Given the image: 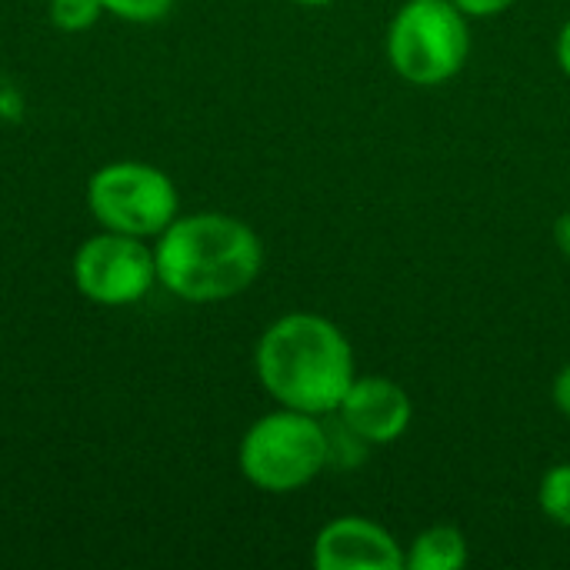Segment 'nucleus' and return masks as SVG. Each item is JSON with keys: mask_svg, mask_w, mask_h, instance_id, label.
Masks as SVG:
<instances>
[{"mask_svg": "<svg viewBox=\"0 0 570 570\" xmlns=\"http://www.w3.org/2000/svg\"><path fill=\"white\" fill-rule=\"evenodd\" d=\"M254 371L277 407L331 417L357 377L347 334L324 314L277 317L257 341Z\"/></svg>", "mask_w": 570, "mask_h": 570, "instance_id": "1", "label": "nucleus"}, {"mask_svg": "<svg viewBox=\"0 0 570 570\" xmlns=\"http://www.w3.org/2000/svg\"><path fill=\"white\" fill-rule=\"evenodd\" d=\"M157 284L187 304H217L244 294L264 267L257 230L220 210L177 214L157 237Z\"/></svg>", "mask_w": 570, "mask_h": 570, "instance_id": "2", "label": "nucleus"}, {"mask_svg": "<svg viewBox=\"0 0 570 570\" xmlns=\"http://www.w3.org/2000/svg\"><path fill=\"white\" fill-rule=\"evenodd\" d=\"M237 468L264 494H294L331 468L327 424L304 411H271L257 417L237 448Z\"/></svg>", "mask_w": 570, "mask_h": 570, "instance_id": "3", "label": "nucleus"}, {"mask_svg": "<svg viewBox=\"0 0 570 570\" xmlns=\"http://www.w3.org/2000/svg\"><path fill=\"white\" fill-rule=\"evenodd\" d=\"M468 57L471 27L451 0H404L387 27V60L414 87L454 80Z\"/></svg>", "mask_w": 570, "mask_h": 570, "instance_id": "4", "label": "nucleus"}, {"mask_svg": "<svg viewBox=\"0 0 570 570\" xmlns=\"http://www.w3.org/2000/svg\"><path fill=\"white\" fill-rule=\"evenodd\" d=\"M87 207L104 230L130 237H160L180 214L174 180L144 160H114L90 174Z\"/></svg>", "mask_w": 570, "mask_h": 570, "instance_id": "5", "label": "nucleus"}, {"mask_svg": "<svg viewBox=\"0 0 570 570\" xmlns=\"http://www.w3.org/2000/svg\"><path fill=\"white\" fill-rule=\"evenodd\" d=\"M77 291L100 307H130L157 284V257L144 237L100 230L73 254Z\"/></svg>", "mask_w": 570, "mask_h": 570, "instance_id": "6", "label": "nucleus"}, {"mask_svg": "<svg viewBox=\"0 0 570 570\" xmlns=\"http://www.w3.org/2000/svg\"><path fill=\"white\" fill-rule=\"evenodd\" d=\"M331 417L351 428L364 444L384 448L407 434L414 421V401L397 381L384 374H357Z\"/></svg>", "mask_w": 570, "mask_h": 570, "instance_id": "7", "label": "nucleus"}, {"mask_svg": "<svg viewBox=\"0 0 570 570\" xmlns=\"http://www.w3.org/2000/svg\"><path fill=\"white\" fill-rule=\"evenodd\" d=\"M311 561L317 570H404V544L384 524L344 514L317 531Z\"/></svg>", "mask_w": 570, "mask_h": 570, "instance_id": "8", "label": "nucleus"}, {"mask_svg": "<svg viewBox=\"0 0 570 570\" xmlns=\"http://www.w3.org/2000/svg\"><path fill=\"white\" fill-rule=\"evenodd\" d=\"M468 564V538L454 524L424 528L404 551V568L411 570H458Z\"/></svg>", "mask_w": 570, "mask_h": 570, "instance_id": "9", "label": "nucleus"}, {"mask_svg": "<svg viewBox=\"0 0 570 570\" xmlns=\"http://www.w3.org/2000/svg\"><path fill=\"white\" fill-rule=\"evenodd\" d=\"M538 504L551 524L570 531V464H554L551 471H544L538 488Z\"/></svg>", "mask_w": 570, "mask_h": 570, "instance_id": "10", "label": "nucleus"}, {"mask_svg": "<svg viewBox=\"0 0 570 570\" xmlns=\"http://www.w3.org/2000/svg\"><path fill=\"white\" fill-rule=\"evenodd\" d=\"M104 13L100 0H50V20L53 27L67 30V33H80L90 30Z\"/></svg>", "mask_w": 570, "mask_h": 570, "instance_id": "11", "label": "nucleus"}, {"mask_svg": "<svg viewBox=\"0 0 570 570\" xmlns=\"http://www.w3.org/2000/svg\"><path fill=\"white\" fill-rule=\"evenodd\" d=\"M104 13L127 20V23H154L174 10L177 0H100Z\"/></svg>", "mask_w": 570, "mask_h": 570, "instance_id": "12", "label": "nucleus"}, {"mask_svg": "<svg viewBox=\"0 0 570 570\" xmlns=\"http://www.w3.org/2000/svg\"><path fill=\"white\" fill-rule=\"evenodd\" d=\"M451 3L471 20V17H498V13L511 10L518 0H451Z\"/></svg>", "mask_w": 570, "mask_h": 570, "instance_id": "13", "label": "nucleus"}, {"mask_svg": "<svg viewBox=\"0 0 570 570\" xmlns=\"http://www.w3.org/2000/svg\"><path fill=\"white\" fill-rule=\"evenodd\" d=\"M551 397H554V407L570 421V364H564L554 377V387H551Z\"/></svg>", "mask_w": 570, "mask_h": 570, "instance_id": "14", "label": "nucleus"}, {"mask_svg": "<svg viewBox=\"0 0 570 570\" xmlns=\"http://www.w3.org/2000/svg\"><path fill=\"white\" fill-rule=\"evenodd\" d=\"M554 244H558V250L570 261V210H564V214L554 220Z\"/></svg>", "mask_w": 570, "mask_h": 570, "instance_id": "15", "label": "nucleus"}, {"mask_svg": "<svg viewBox=\"0 0 570 570\" xmlns=\"http://www.w3.org/2000/svg\"><path fill=\"white\" fill-rule=\"evenodd\" d=\"M554 53H558V67L564 70V77L570 80V20L561 27V33H558V47H554Z\"/></svg>", "mask_w": 570, "mask_h": 570, "instance_id": "16", "label": "nucleus"}, {"mask_svg": "<svg viewBox=\"0 0 570 570\" xmlns=\"http://www.w3.org/2000/svg\"><path fill=\"white\" fill-rule=\"evenodd\" d=\"M294 3H301V7H327L334 0H294Z\"/></svg>", "mask_w": 570, "mask_h": 570, "instance_id": "17", "label": "nucleus"}]
</instances>
